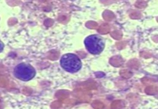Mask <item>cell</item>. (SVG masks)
I'll list each match as a JSON object with an SVG mask.
<instances>
[{"instance_id":"2","label":"cell","mask_w":158,"mask_h":109,"mask_svg":"<svg viewBox=\"0 0 158 109\" xmlns=\"http://www.w3.org/2000/svg\"><path fill=\"white\" fill-rule=\"evenodd\" d=\"M84 43L86 50L92 54H100L105 48V40L99 35H91L87 37Z\"/></svg>"},{"instance_id":"4","label":"cell","mask_w":158,"mask_h":109,"mask_svg":"<svg viewBox=\"0 0 158 109\" xmlns=\"http://www.w3.org/2000/svg\"><path fill=\"white\" fill-rule=\"evenodd\" d=\"M3 48H4V44L2 41H0V52L3 50Z\"/></svg>"},{"instance_id":"3","label":"cell","mask_w":158,"mask_h":109,"mask_svg":"<svg viewBox=\"0 0 158 109\" xmlns=\"http://www.w3.org/2000/svg\"><path fill=\"white\" fill-rule=\"evenodd\" d=\"M15 77L22 81H29L36 75L35 69L30 65L26 63L18 64L14 69Z\"/></svg>"},{"instance_id":"1","label":"cell","mask_w":158,"mask_h":109,"mask_svg":"<svg viewBox=\"0 0 158 109\" xmlns=\"http://www.w3.org/2000/svg\"><path fill=\"white\" fill-rule=\"evenodd\" d=\"M61 67L66 72L74 73L80 71L82 67L81 60L73 53L64 54L60 60Z\"/></svg>"}]
</instances>
